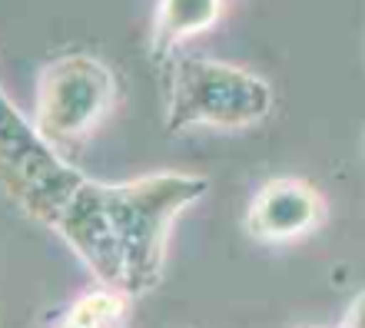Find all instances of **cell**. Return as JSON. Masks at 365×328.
Segmentation results:
<instances>
[{
  "instance_id": "cell-1",
  "label": "cell",
  "mask_w": 365,
  "mask_h": 328,
  "mask_svg": "<svg viewBox=\"0 0 365 328\" xmlns=\"http://www.w3.org/2000/svg\"><path fill=\"white\" fill-rule=\"evenodd\" d=\"M210 189L200 173H150L103 183L83 176L67 199L53 232L96 279L130 299L153 292L163 279L170 232Z\"/></svg>"
},
{
  "instance_id": "cell-2",
  "label": "cell",
  "mask_w": 365,
  "mask_h": 328,
  "mask_svg": "<svg viewBox=\"0 0 365 328\" xmlns=\"http://www.w3.org/2000/svg\"><path fill=\"white\" fill-rule=\"evenodd\" d=\"M272 113V87L259 73L210 57H180L166 83V129H250Z\"/></svg>"
},
{
  "instance_id": "cell-9",
  "label": "cell",
  "mask_w": 365,
  "mask_h": 328,
  "mask_svg": "<svg viewBox=\"0 0 365 328\" xmlns=\"http://www.w3.org/2000/svg\"><path fill=\"white\" fill-rule=\"evenodd\" d=\"M57 328H83V325H73V322H67V319H63V322H60Z\"/></svg>"
},
{
  "instance_id": "cell-4",
  "label": "cell",
  "mask_w": 365,
  "mask_h": 328,
  "mask_svg": "<svg viewBox=\"0 0 365 328\" xmlns=\"http://www.w3.org/2000/svg\"><path fill=\"white\" fill-rule=\"evenodd\" d=\"M116 73L93 53H63L37 73L34 123L53 146H77L116 107Z\"/></svg>"
},
{
  "instance_id": "cell-3",
  "label": "cell",
  "mask_w": 365,
  "mask_h": 328,
  "mask_svg": "<svg viewBox=\"0 0 365 328\" xmlns=\"http://www.w3.org/2000/svg\"><path fill=\"white\" fill-rule=\"evenodd\" d=\"M83 173L10 103L0 83V186L34 222L53 229Z\"/></svg>"
},
{
  "instance_id": "cell-6",
  "label": "cell",
  "mask_w": 365,
  "mask_h": 328,
  "mask_svg": "<svg viewBox=\"0 0 365 328\" xmlns=\"http://www.w3.org/2000/svg\"><path fill=\"white\" fill-rule=\"evenodd\" d=\"M220 14L222 0H160L150 30V57L166 60L182 40L206 33Z\"/></svg>"
},
{
  "instance_id": "cell-5",
  "label": "cell",
  "mask_w": 365,
  "mask_h": 328,
  "mask_svg": "<svg viewBox=\"0 0 365 328\" xmlns=\"http://www.w3.org/2000/svg\"><path fill=\"white\" fill-rule=\"evenodd\" d=\"M329 219V203L322 189L299 176H276L262 183L246 206V236L262 245L306 239Z\"/></svg>"
},
{
  "instance_id": "cell-8",
  "label": "cell",
  "mask_w": 365,
  "mask_h": 328,
  "mask_svg": "<svg viewBox=\"0 0 365 328\" xmlns=\"http://www.w3.org/2000/svg\"><path fill=\"white\" fill-rule=\"evenodd\" d=\"M339 328H365V292H359L356 299L349 302L346 315H342V325Z\"/></svg>"
},
{
  "instance_id": "cell-7",
  "label": "cell",
  "mask_w": 365,
  "mask_h": 328,
  "mask_svg": "<svg viewBox=\"0 0 365 328\" xmlns=\"http://www.w3.org/2000/svg\"><path fill=\"white\" fill-rule=\"evenodd\" d=\"M130 302L133 299L126 292L96 285L70 305L67 322L83 328H123V322L130 319Z\"/></svg>"
}]
</instances>
